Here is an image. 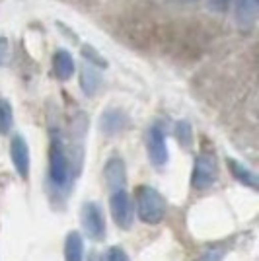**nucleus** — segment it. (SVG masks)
Listing matches in <instances>:
<instances>
[{
	"label": "nucleus",
	"mask_w": 259,
	"mask_h": 261,
	"mask_svg": "<svg viewBox=\"0 0 259 261\" xmlns=\"http://www.w3.org/2000/svg\"><path fill=\"white\" fill-rule=\"evenodd\" d=\"M49 179L55 189H68L72 172L68 162V152L65 148L63 135L57 130H51V146H49Z\"/></svg>",
	"instance_id": "nucleus-1"
},
{
	"label": "nucleus",
	"mask_w": 259,
	"mask_h": 261,
	"mask_svg": "<svg viewBox=\"0 0 259 261\" xmlns=\"http://www.w3.org/2000/svg\"><path fill=\"white\" fill-rule=\"evenodd\" d=\"M137 211L139 218L146 224H158L166 217V201L158 189L141 185L137 189Z\"/></svg>",
	"instance_id": "nucleus-2"
},
{
	"label": "nucleus",
	"mask_w": 259,
	"mask_h": 261,
	"mask_svg": "<svg viewBox=\"0 0 259 261\" xmlns=\"http://www.w3.org/2000/svg\"><path fill=\"white\" fill-rule=\"evenodd\" d=\"M218 179V164H216L215 154L201 152L195 158L193 174H191V185L197 191H203L213 187Z\"/></svg>",
	"instance_id": "nucleus-3"
},
{
	"label": "nucleus",
	"mask_w": 259,
	"mask_h": 261,
	"mask_svg": "<svg viewBox=\"0 0 259 261\" xmlns=\"http://www.w3.org/2000/svg\"><path fill=\"white\" fill-rule=\"evenodd\" d=\"M80 220H82V228L90 240L99 242L106 238V218H103V213L97 203L94 201L84 203L82 211H80Z\"/></svg>",
	"instance_id": "nucleus-4"
},
{
	"label": "nucleus",
	"mask_w": 259,
	"mask_h": 261,
	"mask_svg": "<svg viewBox=\"0 0 259 261\" xmlns=\"http://www.w3.org/2000/svg\"><path fill=\"white\" fill-rule=\"evenodd\" d=\"M109 208H111V217L113 222L119 228L129 230L135 220V213H133V201H131L129 193L125 189L113 191V195L109 199Z\"/></svg>",
	"instance_id": "nucleus-5"
},
{
	"label": "nucleus",
	"mask_w": 259,
	"mask_h": 261,
	"mask_svg": "<svg viewBox=\"0 0 259 261\" xmlns=\"http://www.w3.org/2000/svg\"><path fill=\"white\" fill-rule=\"evenodd\" d=\"M146 146H148V156L156 168H162L168 164L170 154H168V144H166V137H164V130L160 125H152L148 129Z\"/></svg>",
	"instance_id": "nucleus-6"
},
{
	"label": "nucleus",
	"mask_w": 259,
	"mask_h": 261,
	"mask_svg": "<svg viewBox=\"0 0 259 261\" xmlns=\"http://www.w3.org/2000/svg\"><path fill=\"white\" fill-rule=\"evenodd\" d=\"M10 156L12 162H14V168L18 175L22 179H28L30 177V146L23 137L16 135L10 142Z\"/></svg>",
	"instance_id": "nucleus-7"
},
{
	"label": "nucleus",
	"mask_w": 259,
	"mask_h": 261,
	"mask_svg": "<svg viewBox=\"0 0 259 261\" xmlns=\"http://www.w3.org/2000/svg\"><path fill=\"white\" fill-rule=\"evenodd\" d=\"M103 177L108 185L113 189V191H119V189H125V184H127V166L123 162V158L119 156H113L106 162V168H103Z\"/></svg>",
	"instance_id": "nucleus-8"
},
{
	"label": "nucleus",
	"mask_w": 259,
	"mask_h": 261,
	"mask_svg": "<svg viewBox=\"0 0 259 261\" xmlns=\"http://www.w3.org/2000/svg\"><path fill=\"white\" fill-rule=\"evenodd\" d=\"M125 127H127V115L119 109H108L99 117V129L108 137L119 135L121 130H125Z\"/></svg>",
	"instance_id": "nucleus-9"
},
{
	"label": "nucleus",
	"mask_w": 259,
	"mask_h": 261,
	"mask_svg": "<svg viewBox=\"0 0 259 261\" xmlns=\"http://www.w3.org/2000/svg\"><path fill=\"white\" fill-rule=\"evenodd\" d=\"M53 70L59 80H68L74 74V59L66 49H57L53 55Z\"/></svg>",
	"instance_id": "nucleus-10"
},
{
	"label": "nucleus",
	"mask_w": 259,
	"mask_h": 261,
	"mask_svg": "<svg viewBox=\"0 0 259 261\" xmlns=\"http://www.w3.org/2000/svg\"><path fill=\"white\" fill-rule=\"evenodd\" d=\"M257 18V0H238L236 22L242 30H249Z\"/></svg>",
	"instance_id": "nucleus-11"
},
{
	"label": "nucleus",
	"mask_w": 259,
	"mask_h": 261,
	"mask_svg": "<svg viewBox=\"0 0 259 261\" xmlns=\"http://www.w3.org/2000/svg\"><path fill=\"white\" fill-rule=\"evenodd\" d=\"M99 84H101V80H99V72L96 70V66L84 65L80 68V88H82V92L86 94L88 98L96 96V92L99 90Z\"/></svg>",
	"instance_id": "nucleus-12"
},
{
	"label": "nucleus",
	"mask_w": 259,
	"mask_h": 261,
	"mask_svg": "<svg viewBox=\"0 0 259 261\" xmlns=\"http://www.w3.org/2000/svg\"><path fill=\"white\" fill-rule=\"evenodd\" d=\"M84 259V240L80 232H68L65 240V261H82Z\"/></svg>",
	"instance_id": "nucleus-13"
},
{
	"label": "nucleus",
	"mask_w": 259,
	"mask_h": 261,
	"mask_svg": "<svg viewBox=\"0 0 259 261\" xmlns=\"http://www.w3.org/2000/svg\"><path fill=\"white\" fill-rule=\"evenodd\" d=\"M228 168H230L232 175L236 177L240 184L248 185V187H251V189L257 187V175L253 174L249 168H246L244 164H240L238 160H234V158H228Z\"/></svg>",
	"instance_id": "nucleus-14"
},
{
	"label": "nucleus",
	"mask_w": 259,
	"mask_h": 261,
	"mask_svg": "<svg viewBox=\"0 0 259 261\" xmlns=\"http://www.w3.org/2000/svg\"><path fill=\"white\" fill-rule=\"evenodd\" d=\"M14 125V109L10 101L0 96V135H8Z\"/></svg>",
	"instance_id": "nucleus-15"
},
{
	"label": "nucleus",
	"mask_w": 259,
	"mask_h": 261,
	"mask_svg": "<svg viewBox=\"0 0 259 261\" xmlns=\"http://www.w3.org/2000/svg\"><path fill=\"white\" fill-rule=\"evenodd\" d=\"M175 137H177V141L182 142V146L189 148L191 142H193V130H191V125H189L187 121H179V123L175 125Z\"/></svg>",
	"instance_id": "nucleus-16"
},
{
	"label": "nucleus",
	"mask_w": 259,
	"mask_h": 261,
	"mask_svg": "<svg viewBox=\"0 0 259 261\" xmlns=\"http://www.w3.org/2000/svg\"><path fill=\"white\" fill-rule=\"evenodd\" d=\"M82 57L88 61V65L101 66V68H106V66H108V61H106L101 55L97 53L92 45H84V47H82Z\"/></svg>",
	"instance_id": "nucleus-17"
},
{
	"label": "nucleus",
	"mask_w": 259,
	"mask_h": 261,
	"mask_svg": "<svg viewBox=\"0 0 259 261\" xmlns=\"http://www.w3.org/2000/svg\"><path fill=\"white\" fill-rule=\"evenodd\" d=\"M106 261H129V255H127V251L123 250L121 246H111L108 250Z\"/></svg>",
	"instance_id": "nucleus-18"
},
{
	"label": "nucleus",
	"mask_w": 259,
	"mask_h": 261,
	"mask_svg": "<svg viewBox=\"0 0 259 261\" xmlns=\"http://www.w3.org/2000/svg\"><path fill=\"white\" fill-rule=\"evenodd\" d=\"M8 53H10V47H8V39L4 35H0V66H4L6 59H8Z\"/></svg>",
	"instance_id": "nucleus-19"
},
{
	"label": "nucleus",
	"mask_w": 259,
	"mask_h": 261,
	"mask_svg": "<svg viewBox=\"0 0 259 261\" xmlns=\"http://www.w3.org/2000/svg\"><path fill=\"white\" fill-rule=\"evenodd\" d=\"M228 4H230V0H209L211 10L215 12H224L228 8Z\"/></svg>",
	"instance_id": "nucleus-20"
},
{
	"label": "nucleus",
	"mask_w": 259,
	"mask_h": 261,
	"mask_svg": "<svg viewBox=\"0 0 259 261\" xmlns=\"http://www.w3.org/2000/svg\"><path fill=\"white\" fill-rule=\"evenodd\" d=\"M88 261H99V255L96 251H92V253H88Z\"/></svg>",
	"instance_id": "nucleus-21"
}]
</instances>
